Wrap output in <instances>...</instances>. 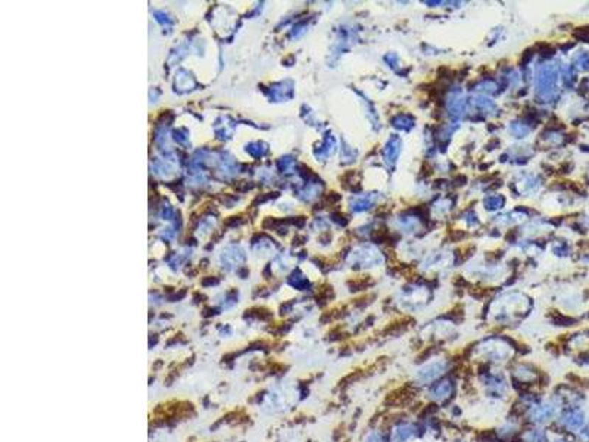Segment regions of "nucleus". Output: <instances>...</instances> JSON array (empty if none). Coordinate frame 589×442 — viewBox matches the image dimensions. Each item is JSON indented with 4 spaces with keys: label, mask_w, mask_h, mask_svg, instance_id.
I'll return each instance as SVG.
<instances>
[{
    "label": "nucleus",
    "mask_w": 589,
    "mask_h": 442,
    "mask_svg": "<svg viewBox=\"0 0 589 442\" xmlns=\"http://www.w3.org/2000/svg\"><path fill=\"white\" fill-rule=\"evenodd\" d=\"M298 399V391L294 387L283 384L274 387L263 401L264 410L270 413H279L290 409Z\"/></svg>",
    "instance_id": "nucleus-1"
},
{
    "label": "nucleus",
    "mask_w": 589,
    "mask_h": 442,
    "mask_svg": "<svg viewBox=\"0 0 589 442\" xmlns=\"http://www.w3.org/2000/svg\"><path fill=\"white\" fill-rule=\"evenodd\" d=\"M464 236H466V233H464V232H458V230H453V233H451V237H453L454 240L461 239V237H464Z\"/></svg>",
    "instance_id": "nucleus-14"
},
{
    "label": "nucleus",
    "mask_w": 589,
    "mask_h": 442,
    "mask_svg": "<svg viewBox=\"0 0 589 442\" xmlns=\"http://www.w3.org/2000/svg\"><path fill=\"white\" fill-rule=\"evenodd\" d=\"M579 438L583 442H589V426H585L582 431H579Z\"/></svg>",
    "instance_id": "nucleus-13"
},
{
    "label": "nucleus",
    "mask_w": 589,
    "mask_h": 442,
    "mask_svg": "<svg viewBox=\"0 0 589 442\" xmlns=\"http://www.w3.org/2000/svg\"><path fill=\"white\" fill-rule=\"evenodd\" d=\"M485 204L488 205V208H489V210H494V208H501V205L504 204V199H502V198H500V199H498L497 196H495V198H489V199L486 200V203H485Z\"/></svg>",
    "instance_id": "nucleus-12"
},
{
    "label": "nucleus",
    "mask_w": 589,
    "mask_h": 442,
    "mask_svg": "<svg viewBox=\"0 0 589 442\" xmlns=\"http://www.w3.org/2000/svg\"><path fill=\"white\" fill-rule=\"evenodd\" d=\"M483 385L486 388V391L489 394H492L494 397H501L505 394L507 391V384L502 376L497 374V373H488L482 377Z\"/></svg>",
    "instance_id": "nucleus-6"
},
{
    "label": "nucleus",
    "mask_w": 589,
    "mask_h": 442,
    "mask_svg": "<svg viewBox=\"0 0 589 442\" xmlns=\"http://www.w3.org/2000/svg\"><path fill=\"white\" fill-rule=\"evenodd\" d=\"M479 352L483 358H488L489 361H494V363H504L510 357L513 355V350L504 340L498 339H490L483 343L479 347Z\"/></svg>",
    "instance_id": "nucleus-2"
},
{
    "label": "nucleus",
    "mask_w": 589,
    "mask_h": 442,
    "mask_svg": "<svg viewBox=\"0 0 589 442\" xmlns=\"http://www.w3.org/2000/svg\"><path fill=\"white\" fill-rule=\"evenodd\" d=\"M524 442H546V433L541 429H532L523 435Z\"/></svg>",
    "instance_id": "nucleus-10"
},
{
    "label": "nucleus",
    "mask_w": 589,
    "mask_h": 442,
    "mask_svg": "<svg viewBox=\"0 0 589 442\" xmlns=\"http://www.w3.org/2000/svg\"><path fill=\"white\" fill-rule=\"evenodd\" d=\"M365 442H387V439L382 432H371L367 435Z\"/></svg>",
    "instance_id": "nucleus-11"
},
{
    "label": "nucleus",
    "mask_w": 589,
    "mask_h": 442,
    "mask_svg": "<svg viewBox=\"0 0 589 442\" xmlns=\"http://www.w3.org/2000/svg\"><path fill=\"white\" fill-rule=\"evenodd\" d=\"M454 392V385L451 380H442L439 384H436L434 388L430 391V397L434 398L438 403H444L446 401L451 395Z\"/></svg>",
    "instance_id": "nucleus-7"
},
{
    "label": "nucleus",
    "mask_w": 589,
    "mask_h": 442,
    "mask_svg": "<svg viewBox=\"0 0 589 442\" xmlns=\"http://www.w3.org/2000/svg\"><path fill=\"white\" fill-rule=\"evenodd\" d=\"M560 425L571 432H579L586 426V414L579 407H571L567 409L560 416Z\"/></svg>",
    "instance_id": "nucleus-5"
},
{
    "label": "nucleus",
    "mask_w": 589,
    "mask_h": 442,
    "mask_svg": "<svg viewBox=\"0 0 589 442\" xmlns=\"http://www.w3.org/2000/svg\"><path fill=\"white\" fill-rule=\"evenodd\" d=\"M448 363L444 358H434L424 363L416 373V380L422 385H429L446 372Z\"/></svg>",
    "instance_id": "nucleus-3"
},
{
    "label": "nucleus",
    "mask_w": 589,
    "mask_h": 442,
    "mask_svg": "<svg viewBox=\"0 0 589 442\" xmlns=\"http://www.w3.org/2000/svg\"><path fill=\"white\" fill-rule=\"evenodd\" d=\"M514 377L516 380L522 382V384H532V382L538 379V373L532 367L520 365L514 369Z\"/></svg>",
    "instance_id": "nucleus-8"
},
{
    "label": "nucleus",
    "mask_w": 589,
    "mask_h": 442,
    "mask_svg": "<svg viewBox=\"0 0 589 442\" xmlns=\"http://www.w3.org/2000/svg\"><path fill=\"white\" fill-rule=\"evenodd\" d=\"M416 428L409 424H401L394 429V442H407L416 435Z\"/></svg>",
    "instance_id": "nucleus-9"
},
{
    "label": "nucleus",
    "mask_w": 589,
    "mask_h": 442,
    "mask_svg": "<svg viewBox=\"0 0 589 442\" xmlns=\"http://www.w3.org/2000/svg\"><path fill=\"white\" fill-rule=\"evenodd\" d=\"M557 413V404L554 401H542V403L534 404L532 407L529 409V419L530 421H534L536 425H544L548 424L549 420H551Z\"/></svg>",
    "instance_id": "nucleus-4"
},
{
    "label": "nucleus",
    "mask_w": 589,
    "mask_h": 442,
    "mask_svg": "<svg viewBox=\"0 0 589 442\" xmlns=\"http://www.w3.org/2000/svg\"><path fill=\"white\" fill-rule=\"evenodd\" d=\"M554 442H567V441H563V439H558V441H554Z\"/></svg>",
    "instance_id": "nucleus-15"
}]
</instances>
